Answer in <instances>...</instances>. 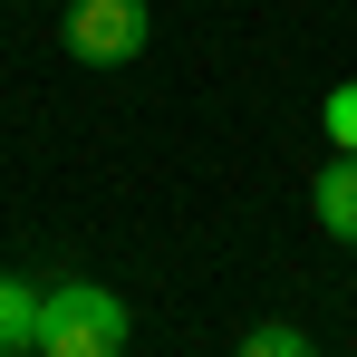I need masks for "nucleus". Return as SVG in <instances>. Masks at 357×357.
I'll return each instance as SVG.
<instances>
[{
	"instance_id": "f03ea898",
	"label": "nucleus",
	"mask_w": 357,
	"mask_h": 357,
	"mask_svg": "<svg viewBox=\"0 0 357 357\" xmlns=\"http://www.w3.org/2000/svg\"><path fill=\"white\" fill-rule=\"evenodd\" d=\"M135 49H145V0H77V10H68V59L126 68Z\"/></svg>"
},
{
	"instance_id": "423d86ee",
	"label": "nucleus",
	"mask_w": 357,
	"mask_h": 357,
	"mask_svg": "<svg viewBox=\"0 0 357 357\" xmlns=\"http://www.w3.org/2000/svg\"><path fill=\"white\" fill-rule=\"evenodd\" d=\"M319 126H328V145H338V155H357V77H348V87H328Z\"/></svg>"
},
{
	"instance_id": "7ed1b4c3",
	"label": "nucleus",
	"mask_w": 357,
	"mask_h": 357,
	"mask_svg": "<svg viewBox=\"0 0 357 357\" xmlns=\"http://www.w3.org/2000/svg\"><path fill=\"white\" fill-rule=\"evenodd\" d=\"M309 213H319V232H328V241H357V155H328V165H319Z\"/></svg>"
},
{
	"instance_id": "20e7f679",
	"label": "nucleus",
	"mask_w": 357,
	"mask_h": 357,
	"mask_svg": "<svg viewBox=\"0 0 357 357\" xmlns=\"http://www.w3.org/2000/svg\"><path fill=\"white\" fill-rule=\"evenodd\" d=\"M39 299H49V290L0 280V357H29V348H39Z\"/></svg>"
},
{
	"instance_id": "39448f33",
	"label": "nucleus",
	"mask_w": 357,
	"mask_h": 357,
	"mask_svg": "<svg viewBox=\"0 0 357 357\" xmlns=\"http://www.w3.org/2000/svg\"><path fill=\"white\" fill-rule=\"evenodd\" d=\"M241 357H319V348H309V338H299L290 319H261V328H251V338H241Z\"/></svg>"
},
{
	"instance_id": "f257e3e1",
	"label": "nucleus",
	"mask_w": 357,
	"mask_h": 357,
	"mask_svg": "<svg viewBox=\"0 0 357 357\" xmlns=\"http://www.w3.org/2000/svg\"><path fill=\"white\" fill-rule=\"evenodd\" d=\"M39 357H126V299L97 280H59L39 299Z\"/></svg>"
}]
</instances>
